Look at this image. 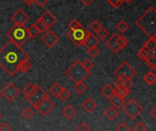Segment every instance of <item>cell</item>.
Returning <instances> with one entry per match:
<instances>
[{"label":"cell","mask_w":156,"mask_h":131,"mask_svg":"<svg viewBox=\"0 0 156 131\" xmlns=\"http://www.w3.org/2000/svg\"><path fill=\"white\" fill-rule=\"evenodd\" d=\"M29 59V55L12 40H9L3 48L0 49V67L3 68L10 76L17 73L18 64Z\"/></svg>","instance_id":"1"},{"label":"cell","mask_w":156,"mask_h":131,"mask_svg":"<svg viewBox=\"0 0 156 131\" xmlns=\"http://www.w3.org/2000/svg\"><path fill=\"white\" fill-rule=\"evenodd\" d=\"M136 26L142 29L149 38L156 36V9L150 6L135 22Z\"/></svg>","instance_id":"2"},{"label":"cell","mask_w":156,"mask_h":131,"mask_svg":"<svg viewBox=\"0 0 156 131\" xmlns=\"http://www.w3.org/2000/svg\"><path fill=\"white\" fill-rule=\"evenodd\" d=\"M65 73L74 84H78L82 83L90 75V72L83 67L82 62L80 60H77L66 70Z\"/></svg>","instance_id":"3"},{"label":"cell","mask_w":156,"mask_h":131,"mask_svg":"<svg viewBox=\"0 0 156 131\" xmlns=\"http://www.w3.org/2000/svg\"><path fill=\"white\" fill-rule=\"evenodd\" d=\"M6 36L10 40L19 46H22L29 39L27 28L17 25H14L12 28H10V29H8L6 32Z\"/></svg>","instance_id":"4"},{"label":"cell","mask_w":156,"mask_h":131,"mask_svg":"<svg viewBox=\"0 0 156 131\" xmlns=\"http://www.w3.org/2000/svg\"><path fill=\"white\" fill-rule=\"evenodd\" d=\"M88 34H89V31L83 25H80L76 29H69L67 32V36L69 37V39H70L71 41L77 47L83 46V43L86 39Z\"/></svg>","instance_id":"5"},{"label":"cell","mask_w":156,"mask_h":131,"mask_svg":"<svg viewBox=\"0 0 156 131\" xmlns=\"http://www.w3.org/2000/svg\"><path fill=\"white\" fill-rule=\"evenodd\" d=\"M122 111L127 118H129L131 120H134L140 114L143 113L144 107L136 100L132 98L127 103L125 102V104L122 106Z\"/></svg>","instance_id":"6"},{"label":"cell","mask_w":156,"mask_h":131,"mask_svg":"<svg viewBox=\"0 0 156 131\" xmlns=\"http://www.w3.org/2000/svg\"><path fill=\"white\" fill-rule=\"evenodd\" d=\"M47 97H49L48 95L44 91L43 88H41V86H39L38 84H36L35 89L25 98L27 100V102L33 106L34 107H36L41 101H43L44 99H46Z\"/></svg>","instance_id":"7"},{"label":"cell","mask_w":156,"mask_h":131,"mask_svg":"<svg viewBox=\"0 0 156 131\" xmlns=\"http://www.w3.org/2000/svg\"><path fill=\"white\" fill-rule=\"evenodd\" d=\"M114 74L117 76V78H121V79H133L135 76V74H136V71L131 66L130 63H128L127 62H123L115 70Z\"/></svg>","instance_id":"8"},{"label":"cell","mask_w":156,"mask_h":131,"mask_svg":"<svg viewBox=\"0 0 156 131\" xmlns=\"http://www.w3.org/2000/svg\"><path fill=\"white\" fill-rule=\"evenodd\" d=\"M19 93H20L19 89L13 83H8L0 92L1 95L5 97L8 101L15 100L19 95Z\"/></svg>","instance_id":"9"},{"label":"cell","mask_w":156,"mask_h":131,"mask_svg":"<svg viewBox=\"0 0 156 131\" xmlns=\"http://www.w3.org/2000/svg\"><path fill=\"white\" fill-rule=\"evenodd\" d=\"M10 19L14 23V25L25 26L26 23L29 20V17H28V15L24 10L19 8L11 16Z\"/></svg>","instance_id":"10"},{"label":"cell","mask_w":156,"mask_h":131,"mask_svg":"<svg viewBox=\"0 0 156 131\" xmlns=\"http://www.w3.org/2000/svg\"><path fill=\"white\" fill-rule=\"evenodd\" d=\"M54 107H55L54 103L49 99V97H47L46 99L41 101L35 108L37 110V112L39 114H41L43 117H46L52 111V109Z\"/></svg>","instance_id":"11"},{"label":"cell","mask_w":156,"mask_h":131,"mask_svg":"<svg viewBox=\"0 0 156 131\" xmlns=\"http://www.w3.org/2000/svg\"><path fill=\"white\" fill-rule=\"evenodd\" d=\"M59 38L57 34H55L52 30H48L47 31L41 38L42 42L45 44V46H47L48 48H52L54 47L57 42L58 41Z\"/></svg>","instance_id":"12"},{"label":"cell","mask_w":156,"mask_h":131,"mask_svg":"<svg viewBox=\"0 0 156 131\" xmlns=\"http://www.w3.org/2000/svg\"><path fill=\"white\" fill-rule=\"evenodd\" d=\"M39 19L46 25V27L48 28H49L50 27H52L57 22L56 17H54V15L51 12H49L48 10L45 11L43 13V15L39 17Z\"/></svg>","instance_id":"13"},{"label":"cell","mask_w":156,"mask_h":131,"mask_svg":"<svg viewBox=\"0 0 156 131\" xmlns=\"http://www.w3.org/2000/svg\"><path fill=\"white\" fill-rule=\"evenodd\" d=\"M119 35L120 34H118V33H113L111 37H109L108 38V39L106 40V45H107V47L113 52V53H118L121 50H120V48H119V46H118V44H117V39H118V37H119Z\"/></svg>","instance_id":"14"},{"label":"cell","mask_w":156,"mask_h":131,"mask_svg":"<svg viewBox=\"0 0 156 131\" xmlns=\"http://www.w3.org/2000/svg\"><path fill=\"white\" fill-rule=\"evenodd\" d=\"M99 44H100V39L97 38V36L94 35L93 33L89 32V34H88V36H87L84 43H83V46H85L89 50L90 48L97 47Z\"/></svg>","instance_id":"15"},{"label":"cell","mask_w":156,"mask_h":131,"mask_svg":"<svg viewBox=\"0 0 156 131\" xmlns=\"http://www.w3.org/2000/svg\"><path fill=\"white\" fill-rule=\"evenodd\" d=\"M109 100H110V103H111L112 107H115L117 109L122 107V106L126 102L125 101V97H123V96H122V95H120L118 94H115V93H114V95Z\"/></svg>","instance_id":"16"},{"label":"cell","mask_w":156,"mask_h":131,"mask_svg":"<svg viewBox=\"0 0 156 131\" xmlns=\"http://www.w3.org/2000/svg\"><path fill=\"white\" fill-rule=\"evenodd\" d=\"M81 107L87 112V113H91L95 110V108L97 107L96 103L91 99V98H87L82 104H81Z\"/></svg>","instance_id":"17"},{"label":"cell","mask_w":156,"mask_h":131,"mask_svg":"<svg viewBox=\"0 0 156 131\" xmlns=\"http://www.w3.org/2000/svg\"><path fill=\"white\" fill-rule=\"evenodd\" d=\"M76 114H77L76 109H75L72 106H70V105L67 106V107L62 110V115H63L68 120L72 119V118L76 116Z\"/></svg>","instance_id":"18"},{"label":"cell","mask_w":156,"mask_h":131,"mask_svg":"<svg viewBox=\"0 0 156 131\" xmlns=\"http://www.w3.org/2000/svg\"><path fill=\"white\" fill-rule=\"evenodd\" d=\"M118 115H119V111H118V109L117 108H115V107H108L106 110H105V112H104V116L109 119V120H114L117 117H118Z\"/></svg>","instance_id":"19"},{"label":"cell","mask_w":156,"mask_h":131,"mask_svg":"<svg viewBox=\"0 0 156 131\" xmlns=\"http://www.w3.org/2000/svg\"><path fill=\"white\" fill-rule=\"evenodd\" d=\"M101 95H102L105 98L110 99V98L114 95L115 92H114V88H113L112 86H111L110 84H105V85L101 88Z\"/></svg>","instance_id":"20"},{"label":"cell","mask_w":156,"mask_h":131,"mask_svg":"<svg viewBox=\"0 0 156 131\" xmlns=\"http://www.w3.org/2000/svg\"><path fill=\"white\" fill-rule=\"evenodd\" d=\"M31 66L32 65H31V62H29V59L24 60V61H22L18 64V66H17V72H19L21 73H24L27 72L31 68Z\"/></svg>","instance_id":"21"},{"label":"cell","mask_w":156,"mask_h":131,"mask_svg":"<svg viewBox=\"0 0 156 131\" xmlns=\"http://www.w3.org/2000/svg\"><path fill=\"white\" fill-rule=\"evenodd\" d=\"M144 48L147 49L150 52H154L156 49V39L155 37L149 38V39L144 45Z\"/></svg>","instance_id":"22"},{"label":"cell","mask_w":156,"mask_h":131,"mask_svg":"<svg viewBox=\"0 0 156 131\" xmlns=\"http://www.w3.org/2000/svg\"><path fill=\"white\" fill-rule=\"evenodd\" d=\"M62 89H63V87H62L58 83H56V84H54L50 87L49 93H50L54 97L58 98V95H59V94H60V92H61Z\"/></svg>","instance_id":"23"},{"label":"cell","mask_w":156,"mask_h":131,"mask_svg":"<svg viewBox=\"0 0 156 131\" xmlns=\"http://www.w3.org/2000/svg\"><path fill=\"white\" fill-rule=\"evenodd\" d=\"M129 28H130V25L124 20H121L116 26V29L122 34H124L125 32H127L129 30Z\"/></svg>","instance_id":"24"},{"label":"cell","mask_w":156,"mask_h":131,"mask_svg":"<svg viewBox=\"0 0 156 131\" xmlns=\"http://www.w3.org/2000/svg\"><path fill=\"white\" fill-rule=\"evenodd\" d=\"M129 43H130V41H129V39L125 36L119 35V37L117 39V44H118L120 50H123L124 48H126L129 45Z\"/></svg>","instance_id":"25"},{"label":"cell","mask_w":156,"mask_h":131,"mask_svg":"<svg viewBox=\"0 0 156 131\" xmlns=\"http://www.w3.org/2000/svg\"><path fill=\"white\" fill-rule=\"evenodd\" d=\"M114 92H115V94H118V95L126 98V96H128L130 94V88H127V87L122 86H122H115Z\"/></svg>","instance_id":"26"},{"label":"cell","mask_w":156,"mask_h":131,"mask_svg":"<svg viewBox=\"0 0 156 131\" xmlns=\"http://www.w3.org/2000/svg\"><path fill=\"white\" fill-rule=\"evenodd\" d=\"M144 82H145L147 84L153 85V84L156 82V76L155 74H154V72H148V73L144 75Z\"/></svg>","instance_id":"27"},{"label":"cell","mask_w":156,"mask_h":131,"mask_svg":"<svg viewBox=\"0 0 156 131\" xmlns=\"http://www.w3.org/2000/svg\"><path fill=\"white\" fill-rule=\"evenodd\" d=\"M27 32H28V36H29L30 39H36L40 34L39 30L37 28L35 24H33V25H31V26H29L27 28Z\"/></svg>","instance_id":"28"},{"label":"cell","mask_w":156,"mask_h":131,"mask_svg":"<svg viewBox=\"0 0 156 131\" xmlns=\"http://www.w3.org/2000/svg\"><path fill=\"white\" fill-rule=\"evenodd\" d=\"M96 33V36L97 38L100 39V40H105L108 37H109V31L107 29H105V28L101 27L98 31L95 32Z\"/></svg>","instance_id":"29"},{"label":"cell","mask_w":156,"mask_h":131,"mask_svg":"<svg viewBox=\"0 0 156 131\" xmlns=\"http://www.w3.org/2000/svg\"><path fill=\"white\" fill-rule=\"evenodd\" d=\"M145 63L147 64V66L152 69V70H155L156 68V56L154 54H151L145 61Z\"/></svg>","instance_id":"30"},{"label":"cell","mask_w":156,"mask_h":131,"mask_svg":"<svg viewBox=\"0 0 156 131\" xmlns=\"http://www.w3.org/2000/svg\"><path fill=\"white\" fill-rule=\"evenodd\" d=\"M151 55V52L147 50V49H145V48H142V49H140L139 50V51H138V53H137V56L141 59V60H143V61H145L149 56Z\"/></svg>","instance_id":"31"},{"label":"cell","mask_w":156,"mask_h":131,"mask_svg":"<svg viewBox=\"0 0 156 131\" xmlns=\"http://www.w3.org/2000/svg\"><path fill=\"white\" fill-rule=\"evenodd\" d=\"M74 91L76 92V93H78V94H80V95H81V94H83L84 92H86L87 91V86L83 84V82L82 83H78V84H75V85H74Z\"/></svg>","instance_id":"32"},{"label":"cell","mask_w":156,"mask_h":131,"mask_svg":"<svg viewBox=\"0 0 156 131\" xmlns=\"http://www.w3.org/2000/svg\"><path fill=\"white\" fill-rule=\"evenodd\" d=\"M22 116H23V118H25L26 119H30V118L34 116V111H33L32 108H30V107H26V108L23 109V111H22Z\"/></svg>","instance_id":"33"},{"label":"cell","mask_w":156,"mask_h":131,"mask_svg":"<svg viewBox=\"0 0 156 131\" xmlns=\"http://www.w3.org/2000/svg\"><path fill=\"white\" fill-rule=\"evenodd\" d=\"M69 97H70V93L69 92V90H67L66 88L63 87V89L61 90V92H60V94H59V95H58V98L61 99L62 101H66V100H68Z\"/></svg>","instance_id":"34"},{"label":"cell","mask_w":156,"mask_h":131,"mask_svg":"<svg viewBox=\"0 0 156 131\" xmlns=\"http://www.w3.org/2000/svg\"><path fill=\"white\" fill-rule=\"evenodd\" d=\"M35 26L37 27V28L39 30V32L40 33H42V32H45V31H47V29H48L47 27H46V25L38 18L37 21H36V23H35Z\"/></svg>","instance_id":"35"},{"label":"cell","mask_w":156,"mask_h":131,"mask_svg":"<svg viewBox=\"0 0 156 131\" xmlns=\"http://www.w3.org/2000/svg\"><path fill=\"white\" fill-rule=\"evenodd\" d=\"M102 27V25H101V23L100 22V21H98V20H93L90 24V29L93 31V32H96V31H98Z\"/></svg>","instance_id":"36"},{"label":"cell","mask_w":156,"mask_h":131,"mask_svg":"<svg viewBox=\"0 0 156 131\" xmlns=\"http://www.w3.org/2000/svg\"><path fill=\"white\" fill-rule=\"evenodd\" d=\"M35 87H36V84H27L25 87H24V89H23V94H24V96L26 97V96H27L34 89H35Z\"/></svg>","instance_id":"37"},{"label":"cell","mask_w":156,"mask_h":131,"mask_svg":"<svg viewBox=\"0 0 156 131\" xmlns=\"http://www.w3.org/2000/svg\"><path fill=\"white\" fill-rule=\"evenodd\" d=\"M82 65H83V67H84L87 71H90V70L94 67V63H93L90 59H86V60L82 62Z\"/></svg>","instance_id":"38"},{"label":"cell","mask_w":156,"mask_h":131,"mask_svg":"<svg viewBox=\"0 0 156 131\" xmlns=\"http://www.w3.org/2000/svg\"><path fill=\"white\" fill-rule=\"evenodd\" d=\"M107 1L115 9L119 8L122 6V4L123 3V0H107Z\"/></svg>","instance_id":"39"},{"label":"cell","mask_w":156,"mask_h":131,"mask_svg":"<svg viewBox=\"0 0 156 131\" xmlns=\"http://www.w3.org/2000/svg\"><path fill=\"white\" fill-rule=\"evenodd\" d=\"M88 53L91 57L95 58V57H97L100 54V50H99L98 47H93V48H90V49L88 50Z\"/></svg>","instance_id":"40"},{"label":"cell","mask_w":156,"mask_h":131,"mask_svg":"<svg viewBox=\"0 0 156 131\" xmlns=\"http://www.w3.org/2000/svg\"><path fill=\"white\" fill-rule=\"evenodd\" d=\"M80 25H81V24H80L78 20H76V19H72V20L69 23L68 27H69V29H76V28H78Z\"/></svg>","instance_id":"41"},{"label":"cell","mask_w":156,"mask_h":131,"mask_svg":"<svg viewBox=\"0 0 156 131\" xmlns=\"http://www.w3.org/2000/svg\"><path fill=\"white\" fill-rule=\"evenodd\" d=\"M77 129L78 131H90V127L86 122H81Z\"/></svg>","instance_id":"42"},{"label":"cell","mask_w":156,"mask_h":131,"mask_svg":"<svg viewBox=\"0 0 156 131\" xmlns=\"http://www.w3.org/2000/svg\"><path fill=\"white\" fill-rule=\"evenodd\" d=\"M116 131H131V129L129 128V126L124 123V122H122L117 128H116Z\"/></svg>","instance_id":"43"},{"label":"cell","mask_w":156,"mask_h":131,"mask_svg":"<svg viewBox=\"0 0 156 131\" xmlns=\"http://www.w3.org/2000/svg\"><path fill=\"white\" fill-rule=\"evenodd\" d=\"M147 129V127L144 123L143 122H139L135 125L134 127V130L135 131H146Z\"/></svg>","instance_id":"44"},{"label":"cell","mask_w":156,"mask_h":131,"mask_svg":"<svg viewBox=\"0 0 156 131\" xmlns=\"http://www.w3.org/2000/svg\"><path fill=\"white\" fill-rule=\"evenodd\" d=\"M122 86H125V87L131 89V87L133 84V80L132 79H122Z\"/></svg>","instance_id":"45"},{"label":"cell","mask_w":156,"mask_h":131,"mask_svg":"<svg viewBox=\"0 0 156 131\" xmlns=\"http://www.w3.org/2000/svg\"><path fill=\"white\" fill-rule=\"evenodd\" d=\"M0 131H11V127L7 123H2L0 125Z\"/></svg>","instance_id":"46"},{"label":"cell","mask_w":156,"mask_h":131,"mask_svg":"<svg viewBox=\"0 0 156 131\" xmlns=\"http://www.w3.org/2000/svg\"><path fill=\"white\" fill-rule=\"evenodd\" d=\"M47 2H48V0H35V3L40 7L44 6L47 4Z\"/></svg>","instance_id":"47"},{"label":"cell","mask_w":156,"mask_h":131,"mask_svg":"<svg viewBox=\"0 0 156 131\" xmlns=\"http://www.w3.org/2000/svg\"><path fill=\"white\" fill-rule=\"evenodd\" d=\"M94 0H80V2L85 6H90V4H92V2H93Z\"/></svg>","instance_id":"48"},{"label":"cell","mask_w":156,"mask_h":131,"mask_svg":"<svg viewBox=\"0 0 156 131\" xmlns=\"http://www.w3.org/2000/svg\"><path fill=\"white\" fill-rule=\"evenodd\" d=\"M115 86H122V80L121 78H117L116 81H114Z\"/></svg>","instance_id":"49"},{"label":"cell","mask_w":156,"mask_h":131,"mask_svg":"<svg viewBox=\"0 0 156 131\" xmlns=\"http://www.w3.org/2000/svg\"><path fill=\"white\" fill-rule=\"evenodd\" d=\"M155 112H156V107H153V109H152V110L150 111V115H151V116H152V117H153V118H154V119L156 118Z\"/></svg>","instance_id":"50"},{"label":"cell","mask_w":156,"mask_h":131,"mask_svg":"<svg viewBox=\"0 0 156 131\" xmlns=\"http://www.w3.org/2000/svg\"><path fill=\"white\" fill-rule=\"evenodd\" d=\"M23 2L27 4V6H31L33 3H35V0H23Z\"/></svg>","instance_id":"51"},{"label":"cell","mask_w":156,"mask_h":131,"mask_svg":"<svg viewBox=\"0 0 156 131\" xmlns=\"http://www.w3.org/2000/svg\"><path fill=\"white\" fill-rule=\"evenodd\" d=\"M133 0H123V2H125V3H127V4H130V3H132Z\"/></svg>","instance_id":"52"},{"label":"cell","mask_w":156,"mask_h":131,"mask_svg":"<svg viewBox=\"0 0 156 131\" xmlns=\"http://www.w3.org/2000/svg\"><path fill=\"white\" fill-rule=\"evenodd\" d=\"M1 117H2V115H1V113H0V118H1Z\"/></svg>","instance_id":"53"},{"label":"cell","mask_w":156,"mask_h":131,"mask_svg":"<svg viewBox=\"0 0 156 131\" xmlns=\"http://www.w3.org/2000/svg\"><path fill=\"white\" fill-rule=\"evenodd\" d=\"M1 96H2V95H1V94H0V97H1Z\"/></svg>","instance_id":"54"},{"label":"cell","mask_w":156,"mask_h":131,"mask_svg":"<svg viewBox=\"0 0 156 131\" xmlns=\"http://www.w3.org/2000/svg\"><path fill=\"white\" fill-rule=\"evenodd\" d=\"M49 1H52V0H49Z\"/></svg>","instance_id":"55"}]
</instances>
